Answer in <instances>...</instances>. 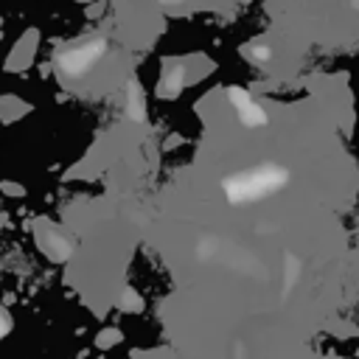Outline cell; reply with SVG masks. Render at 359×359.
I'll return each instance as SVG.
<instances>
[{
	"label": "cell",
	"mask_w": 359,
	"mask_h": 359,
	"mask_svg": "<svg viewBox=\"0 0 359 359\" xmlns=\"http://www.w3.org/2000/svg\"><path fill=\"white\" fill-rule=\"evenodd\" d=\"M286 180V174L275 165H261V168H252L247 174H238L227 182V194L230 199H238V202H250L255 196H266L272 194L275 188H280Z\"/></svg>",
	"instance_id": "cell-1"
}]
</instances>
